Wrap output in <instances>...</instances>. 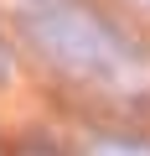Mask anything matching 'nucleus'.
<instances>
[{"instance_id": "nucleus-1", "label": "nucleus", "mask_w": 150, "mask_h": 156, "mask_svg": "<svg viewBox=\"0 0 150 156\" xmlns=\"http://www.w3.org/2000/svg\"><path fill=\"white\" fill-rule=\"evenodd\" d=\"M16 156H57V146H52L47 135H26V140L16 146Z\"/></svg>"}]
</instances>
